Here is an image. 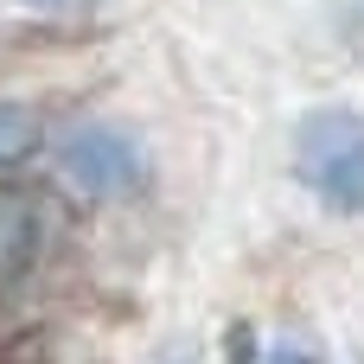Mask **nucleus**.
<instances>
[{
  "mask_svg": "<svg viewBox=\"0 0 364 364\" xmlns=\"http://www.w3.org/2000/svg\"><path fill=\"white\" fill-rule=\"evenodd\" d=\"M19 6H32V13H83L90 0H19Z\"/></svg>",
  "mask_w": 364,
  "mask_h": 364,
  "instance_id": "obj_5",
  "label": "nucleus"
},
{
  "mask_svg": "<svg viewBox=\"0 0 364 364\" xmlns=\"http://www.w3.org/2000/svg\"><path fill=\"white\" fill-rule=\"evenodd\" d=\"M294 173L301 186L339 211V218H364V115L352 109H314L294 128Z\"/></svg>",
  "mask_w": 364,
  "mask_h": 364,
  "instance_id": "obj_1",
  "label": "nucleus"
},
{
  "mask_svg": "<svg viewBox=\"0 0 364 364\" xmlns=\"http://www.w3.org/2000/svg\"><path fill=\"white\" fill-rule=\"evenodd\" d=\"M64 179H77L90 198H115L141 179V147L122 128H77L64 134Z\"/></svg>",
  "mask_w": 364,
  "mask_h": 364,
  "instance_id": "obj_2",
  "label": "nucleus"
},
{
  "mask_svg": "<svg viewBox=\"0 0 364 364\" xmlns=\"http://www.w3.org/2000/svg\"><path fill=\"white\" fill-rule=\"evenodd\" d=\"M269 364H320V352H314V346H301V339H282V346L269 352Z\"/></svg>",
  "mask_w": 364,
  "mask_h": 364,
  "instance_id": "obj_4",
  "label": "nucleus"
},
{
  "mask_svg": "<svg viewBox=\"0 0 364 364\" xmlns=\"http://www.w3.org/2000/svg\"><path fill=\"white\" fill-rule=\"evenodd\" d=\"M32 134H38V115H32L26 102H0V166L19 160V154L32 147Z\"/></svg>",
  "mask_w": 364,
  "mask_h": 364,
  "instance_id": "obj_3",
  "label": "nucleus"
},
{
  "mask_svg": "<svg viewBox=\"0 0 364 364\" xmlns=\"http://www.w3.org/2000/svg\"><path fill=\"white\" fill-rule=\"evenodd\" d=\"M179 364H186V358H179Z\"/></svg>",
  "mask_w": 364,
  "mask_h": 364,
  "instance_id": "obj_6",
  "label": "nucleus"
}]
</instances>
